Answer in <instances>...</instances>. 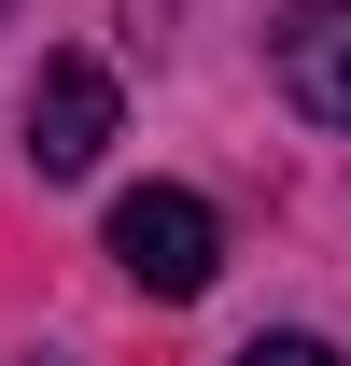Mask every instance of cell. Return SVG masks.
<instances>
[{
  "label": "cell",
  "instance_id": "4",
  "mask_svg": "<svg viewBox=\"0 0 351 366\" xmlns=\"http://www.w3.org/2000/svg\"><path fill=\"white\" fill-rule=\"evenodd\" d=\"M225 366H337V352H323V338H295V324H281V338H239V352H225Z\"/></svg>",
  "mask_w": 351,
  "mask_h": 366
},
{
  "label": "cell",
  "instance_id": "3",
  "mask_svg": "<svg viewBox=\"0 0 351 366\" xmlns=\"http://www.w3.org/2000/svg\"><path fill=\"white\" fill-rule=\"evenodd\" d=\"M267 71H281V99H295L309 127H337V141H351V0H281Z\"/></svg>",
  "mask_w": 351,
  "mask_h": 366
},
{
  "label": "cell",
  "instance_id": "1",
  "mask_svg": "<svg viewBox=\"0 0 351 366\" xmlns=\"http://www.w3.org/2000/svg\"><path fill=\"white\" fill-rule=\"evenodd\" d=\"M113 268H127L141 296H211V268H225L211 197H183V183H127V197H113Z\"/></svg>",
  "mask_w": 351,
  "mask_h": 366
},
{
  "label": "cell",
  "instance_id": "6",
  "mask_svg": "<svg viewBox=\"0 0 351 366\" xmlns=\"http://www.w3.org/2000/svg\"><path fill=\"white\" fill-rule=\"evenodd\" d=\"M0 14H14V0H0Z\"/></svg>",
  "mask_w": 351,
  "mask_h": 366
},
{
  "label": "cell",
  "instance_id": "5",
  "mask_svg": "<svg viewBox=\"0 0 351 366\" xmlns=\"http://www.w3.org/2000/svg\"><path fill=\"white\" fill-rule=\"evenodd\" d=\"M29 366H56V352H29Z\"/></svg>",
  "mask_w": 351,
  "mask_h": 366
},
{
  "label": "cell",
  "instance_id": "2",
  "mask_svg": "<svg viewBox=\"0 0 351 366\" xmlns=\"http://www.w3.org/2000/svg\"><path fill=\"white\" fill-rule=\"evenodd\" d=\"M113 127H127V99H113V71L98 56H43V85H29V169L71 183L113 155Z\"/></svg>",
  "mask_w": 351,
  "mask_h": 366
}]
</instances>
